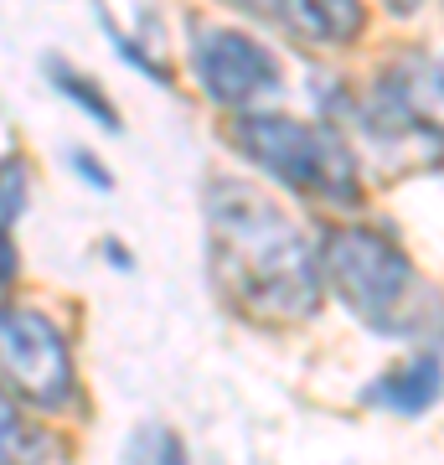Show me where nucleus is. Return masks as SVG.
<instances>
[{
	"mask_svg": "<svg viewBox=\"0 0 444 465\" xmlns=\"http://www.w3.org/2000/svg\"><path fill=\"white\" fill-rule=\"evenodd\" d=\"M419 5H424V0H388V11H393V16H413Z\"/></svg>",
	"mask_w": 444,
	"mask_h": 465,
	"instance_id": "nucleus-15",
	"label": "nucleus"
},
{
	"mask_svg": "<svg viewBox=\"0 0 444 465\" xmlns=\"http://www.w3.org/2000/svg\"><path fill=\"white\" fill-rule=\"evenodd\" d=\"M0 274H5V284L16 280V243H11V232H5V269Z\"/></svg>",
	"mask_w": 444,
	"mask_h": 465,
	"instance_id": "nucleus-14",
	"label": "nucleus"
},
{
	"mask_svg": "<svg viewBox=\"0 0 444 465\" xmlns=\"http://www.w3.org/2000/svg\"><path fill=\"white\" fill-rule=\"evenodd\" d=\"M321 269L336 300L367 331L393 336V341H424V347L444 341V295L388 232L362 228V223L326 228Z\"/></svg>",
	"mask_w": 444,
	"mask_h": 465,
	"instance_id": "nucleus-2",
	"label": "nucleus"
},
{
	"mask_svg": "<svg viewBox=\"0 0 444 465\" xmlns=\"http://www.w3.org/2000/svg\"><path fill=\"white\" fill-rule=\"evenodd\" d=\"M5 465H42V434L16 419V393H5Z\"/></svg>",
	"mask_w": 444,
	"mask_h": 465,
	"instance_id": "nucleus-11",
	"label": "nucleus"
},
{
	"mask_svg": "<svg viewBox=\"0 0 444 465\" xmlns=\"http://www.w3.org/2000/svg\"><path fill=\"white\" fill-rule=\"evenodd\" d=\"M124 465H186V445L165 424H140L124 445Z\"/></svg>",
	"mask_w": 444,
	"mask_h": 465,
	"instance_id": "nucleus-10",
	"label": "nucleus"
},
{
	"mask_svg": "<svg viewBox=\"0 0 444 465\" xmlns=\"http://www.w3.org/2000/svg\"><path fill=\"white\" fill-rule=\"evenodd\" d=\"M0 362L11 393L26 399L42 414H63L78 403V367L73 347L57 321H47L32 305H5L0 316Z\"/></svg>",
	"mask_w": 444,
	"mask_h": 465,
	"instance_id": "nucleus-4",
	"label": "nucleus"
},
{
	"mask_svg": "<svg viewBox=\"0 0 444 465\" xmlns=\"http://www.w3.org/2000/svg\"><path fill=\"white\" fill-rule=\"evenodd\" d=\"M202 217L212 280L238 316L259 326H300L321 311V249H311V238L280 202H269V192L238 176H212L202 192Z\"/></svg>",
	"mask_w": 444,
	"mask_h": 465,
	"instance_id": "nucleus-1",
	"label": "nucleus"
},
{
	"mask_svg": "<svg viewBox=\"0 0 444 465\" xmlns=\"http://www.w3.org/2000/svg\"><path fill=\"white\" fill-rule=\"evenodd\" d=\"M300 47H341L362 32V0H222Z\"/></svg>",
	"mask_w": 444,
	"mask_h": 465,
	"instance_id": "nucleus-6",
	"label": "nucleus"
},
{
	"mask_svg": "<svg viewBox=\"0 0 444 465\" xmlns=\"http://www.w3.org/2000/svg\"><path fill=\"white\" fill-rule=\"evenodd\" d=\"M439 393H444V362L434 351H419L413 362H403L398 372L372 382L362 399L372 409H388V414H424V409H434Z\"/></svg>",
	"mask_w": 444,
	"mask_h": 465,
	"instance_id": "nucleus-8",
	"label": "nucleus"
},
{
	"mask_svg": "<svg viewBox=\"0 0 444 465\" xmlns=\"http://www.w3.org/2000/svg\"><path fill=\"white\" fill-rule=\"evenodd\" d=\"M21 207H26V166L16 155H5V202H0V217H5V232L21 223Z\"/></svg>",
	"mask_w": 444,
	"mask_h": 465,
	"instance_id": "nucleus-12",
	"label": "nucleus"
},
{
	"mask_svg": "<svg viewBox=\"0 0 444 465\" xmlns=\"http://www.w3.org/2000/svg\"><path fill=\"white\" fill-rule=\"evenodd\" d=\"M228 140L269 182H280L295 197L321 202V207H357L362 202L357 150H351V140L341 130H331L321 119L248 109V114H232Z\"/></svg>",
	"mask_w": 444,
	"mask_h": 465,
	"instance_id": "nucleus-3",
	"label": "nucleus"
},
{
	"mask_svg": "<svg viewBox=\"0 0 444 465\" xmlns=\"http://www.w3.org/2000/svg\"><path fill=\"white\" fill-rule=\"evenodd\" d=\"M378 88L393 104H403L424 130H434L444 140V57L409 52V57H398V63L382 73Z\"/></svg>",
	"mask_w": 444,
	"mask_h": 465,
	"instance_id": "nucleus-7",
	"label": "nucleus"
},
{
	"mask_svg": "<svg viewBox=\"0 0 444 465\" xmlns=\"http://www.w3.org/2000/svg\"><path fill=\"white\" fill-rule=\"evenodd\" d=\"M192 73L202 94L232 114H248L259 99L280 94V63L269 57L259 36L232 32V26H202L192 36Z\"/></svg>",
	"mask_w": 444,
	"mask_h": 465,
	"instance_id": "nucleus-5",
	"label": "nucleus"
},
{
	"mask_svg": "<svg viewBox=\"0 0 444 465\" xmlns=\"http://www.w3.org/2000/svg\"><path fill=\"white\" fill-rule=\"evenodd\" d=\"M47 78L57 84V94H63V99H73L88 119H99L104 130H114V134L124 130V124H119V114H114V104L104 99V88L94 84V78H83L78 67H67V63H47Z\"/></svg>",
	"mask_w": 444,
	"mask_h": 465,
	"instance_id": "nucleus-9",
	"label": "nucleus"
},
{
	"mask_svg": "<svg viewBox=\"0 0 444 465\" xmlns=\"http://www.w3.org/2000/svg\"><path fill=\"white\" fill-rule=\"evenodd\" d=\"M73 171H78L83 182L94 186V192H109V186H114V182H109V171H104L99 161L88 155V150H73Z\"/></svg>",
	"mask_w": 444,
	"mask_h": 465,
	"instance_id": "nucleus-13",
	"label": "nucleus"
}]
</instances>
